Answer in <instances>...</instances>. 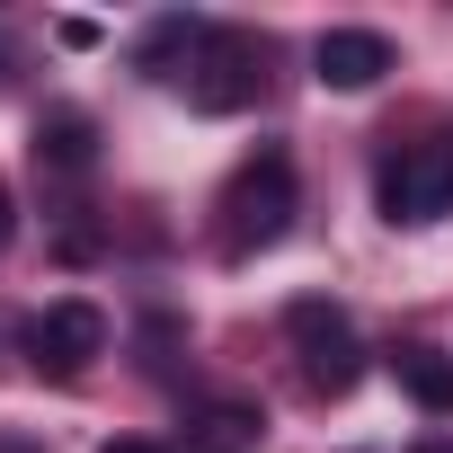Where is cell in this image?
<instances>
[{"mask_svg":"<svg viewBox=\"0 0 453 453\" xmlns=\"http://www.w3.org/2000/svg\"><path fill=\"white\" fill-rule=\"evenodd\" d=\"M213 213H222V222H213V250H222V258H258V250H276V241L294 232V160H285V151L241 160V178L222 187Z\"/></svg>","mask_w":453,"mask_h":453,"instance_id":"1","label":"cell"},{"mask_svg":"<svg viewBox=\"0 0 453 453\" xmlns=\"http://www.w3.org/2000/svg\"><path fill=\"white\" fill-rule=\"evenodd\" d=\"M285 338H294V373H303L311 400H347V391L365 382V338H356V320H347L329 294L285 303Z\"/></svg>","mask_w":453,"mask_h":453,"instance_id":"2","label":"cell"},{"mask_svg":"<svg viewBox=\"0 0 453 453\" xmlns=\"http://www.w3.org/2000/svg\"><path fill=\"white\" fill-rule=\"evenodd\" d=\"M178 81H187V98H196L204 116H241V107H258V89H267V36H250V27H204Z\"/></svg>","mask_w":453,"mask_h":453,"instance_id":"3","label":"cell"},{"mask_svg":"<svg viewBox=\"0 0 453 453\" xmlns=\"http://www.w3.org/2000/svg\"><path fill=\"white\" fill-rule=\"evenodd\" d=\"M382 222H444L453 213V142H400L373 178Z\"/></svg>","mask_w":453,"mask_h":453,"instance_id":"4","label":"cell"},{"mask_svg":"<svg viewBox=\"0 0 453 453\" xmlns=\"http://www.w3.org/2000/svg\"><path fill=\"white\" fill-rule=\"evenodd\" d=\"M98 356H107V311H98V303H45V311L27 320V365H36V373L72 382V373H89Z\"/></svg>","mask_w":453,"mask_h":453,"instance_id":"5","label":"cell"},{"mask_svg":"<svg viewBox=\"0 0 453 453\" xmlns=\"http://www.w3.org/2000/svg\"><path fill=\"white\" fill-rule=\"evenodd\" d=\"M311 72H320V89H373V81L391 72V36H373V27H329V36L311 45Z\"/></svg>","mask_w":453,"mask_h":453,"instance_id":"6","label":"cell"},{"mask_svg":"<svg viewBox=\"0 0 453 453\" xmlns=\"http://www.w3.org/2000/svg\"><path fill=\"white\" fill-rule=\"evenodd\" d=\"M267 444V409L258 400H204L187 418V453H258Z\"/></svg>","mask_w":453,"mask_h":453,"instance_id":"7","label":"cell"},{"mask_svg":"<svg viewBox=\"0 0 453 453\" xmlns=\"http://www.w3.org/2000/svg\"><path fill=\"white\" fill-rule=\"evenodd\" d=\"M36 160H45L54 178H81V169L98 160V125H89L81 107H54V116H36Z\"/></svg>","mask_w":453,"mask_h":453,"instance_id":"8","label":"cell"},{"mask_svg":"<svg viewBox=\"0 0 453 453\" xmlns=\"http://www.w3.org/2000/svg\"><path fill=\"white\" fill-rule=\"evenodd\" d=\"M391 373H400V391H409L418 409L453 418V356H444V347H391Z\"/></svg>","mask_w":453,"mask_h":453,"instance_id":"9","label":"cell"},{"mask_svg":"<svg viewBox=\"0 0 453 453\" xmlns=\"http://www.w3.org/2000/svg\"><path fill=\"white\" fill-rule=\"evenodd\" d=\"M10 232H19V204H10V187H0V250H10Z\"/></svg>","mask_w":453,"mask_h":453,"instance_id":"10","label":"cell"},{"mask_svg":"<svg viewBox=\"0 0 453 453\" xmlns=\"http://www.w3.org/2000/svg\"><path fill=\"white\" fill-rule=\"evenodd\" d=\"M409 453H453V435H418V444H409Z\"/></svg>","mask_w":453,"mask_h":453,"instance_id":"11","label":"cell"},{"mask_svg":"<svg viewBox=\"0 0 453 453\" xmlns=\"http://www.w3.org/2000/svg\"><path fill=\"white\" fill-rule=\"evenodd\" d=\"M107 453H160V444H142V435H116V444H107Z\"/></svg>","mask_w":453,"mask_h":453,"instance_id":"12","label":"cell"},{"mask_svg":"<svg viewBox=\"0 0 453 453\" xmlns=\"http://www.w3.org/2000/svg\"><path fill=\"white\" fill-rule=\"evenodd\" d=\"M0 453H45V444H19V435H0Z\"/></svg>","mask_w":453,"mask_h":453,"instance_id":"13","label":"cell"}]
</instances>
